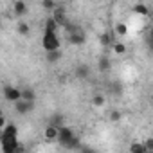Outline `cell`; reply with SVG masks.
<instances>
[{"instance_id":"1","label":"cell","mask_w":153,"mask_h":153,"mask_svg":"<svg viewBox=\"0 0 153 153\" xmlns=\"http://www.w3.org/2000/svg\"><path fill=\"white\" fill-rule=\"evenodd\" d=\"M42 45H43V49H45V51H56V49H59L58 31L45 29V31H43V38H42Z\"/></svg>"},{"instance_id":"2","label":"cell","mask_w":153,"mask_h":153,"mask_svg":"<svg viewBox=\"0 0 153 153\" xmlns=\"http://www.w3.org/2000/svg\"><path fill=\"white\" fill-rule=\"evenodd\" d=\"M76 137V133H74V130L70 128V126H67V124H63L61 128H59V135H58V142L65 148L72 139Z\"/></svg>"},{"instance_id":"3","label":"cell","mask_w":153,"mask_h":153,"mask_svg":"<svg viewBox=\"0 0 153 153\" xmlns=\"http://www.w3.org/2000/svg\"><path fill=\"white\" fill-rule=\"evenodd\" d=\"M4 97L6 101H11V103H16L22 99V90L16 88V87H11V85H6L4 87Z\"/></svg>"},{"instance_id":"4","label":"cell","mask_w":153,"mask_h":153,"mask_svg":"<svg viewBox=\"0 0 153 153\" xmlns=\"http://www.w3.org/2000/svg\"><path fill=\"white\" fill-rule=\"evenodd\" d=\"M33 108H34V101L20 99V101H16V103H15V110H16V114H20V115H25V114L33 112Z\"/></svg>"},{"instance_id":"5","label":"cell","mask_w":153,"mask_h":153,"mask_svg":"<svg viewBox=\"0 0 153 153\" xmlns=\"http://www.w3.org/2000/svg\"><path fill=\"white\" fill-rule=\"evenodd\" d=\"M52 18L58 22L59 27H65V25H67V13H65L63 7H56V9L52 11Z\"/></svg>"},{"instance_id":"6","label":"cell","mask_w":153,"mask_h":153,"mask_svg":"<svg viewBox=\"0 0 153 153\" xmlns=\"http://www.w3.org/2000/svg\"><path fill=\"white\" fill-rule=\"evenodd\" d=\"M58 135H59V128L54 126V124H47L45 126V131H43V137L47 140H58Z\"/></svg>"},{"instance_id":"7","label":"cell","mask_w":153,"mask_h":153,"mask_svg":"<svg viewBox=\"0 0 153 153\" xmlns=\"http://www.w3.org/2000/svg\"><path fill=\"white\" fill-rule=\"evenodd\" d=\"M13 9H15V15H18V16L27 15V4L24 2V0H16L15 6H13Z\"/></svg>"},{"instance_id":"8","label":"cell","mask_w":153,"mask_h":153,"mask_svg":"<svg viewBox=\"0 0 153 153\" xmlns=\"http://www.w3.org/2000/svg\"><path fill=\"white\" fill-rule=\"evenodd\" d=\"M76 76H78L79 79H87L90 76V68L87 65H78V67H76Z\"/></svg>"},{"instance_id":"9","label":"cell","mask_w":153,"mask_h":153,"mask_svg":"<svg viewBox=\"0 0 153 153\" xmlns=\"http://www.w3.org/2000/svg\"><path fill=\"white\" fill-rule=\"evenodd\" d=\"M99 42H101V45H103V47H110V45L115 42V38H112V34H110V33H103V34L99 36Z\"/></svg>"},{"instance_id":"10","label":"cell","mask_w":153,"mask_h":153,"mask_svg":"<svg viewBox=\"0 0 153 153\" xmlns=\"http://www.w3.org/2000/svg\"><path fill=\"white\" fill-rule=\"evenodd\" d=\"M59 59H61L59 49H56V51H47V61H49V63H56V61H59Z\"/></svg>"},{"instance_id":"11","label":"cell","mask_w":153,"mask_h":153,"mask_svg":"<svg viewBox=\"0 0 153 153\" xmlns=\"http://www.w3.org/2000/svg\"><path fill=\"white\" fill-rule=\"evenodd\" d=\"M16 31H18V34H20V36H29L31 27H29V24H25V22H18Z\"/></svg>"},{"instance_id":"12","label":"cell","mask_w":153,"mask_h":153,"mask_svg":"<svg viewBox=\"0 0 153 153\" xmlns=\"http://www.w3.org/2000/svg\"><path fill=\"white\" fill-rule=\"evenodd\" d=\"M97 65H99V70H103V72L110 70V67H112V63H110L108 56H101V58H99V61H97Z\"/></svg>"},{"instance_id":"13","label":"cell","mask_w":153,"mask_h":153,"mask_svg":"<svg viewBox=\"0 0 153 153\" xmlns=\"http://www.w3.org/2000/svg\"><path fill=\"white\" fill-rule=\"evenodd\" d=\"M130 151H131V153H148L144 142H133V144L130 146Z\"/></svg>"},{"instance_id":"14","label":"cell","mask_w":153,"mask_h":153,"mask_svg":"<svg viewBox=\"0 0 153 153\" xmlns=\"http://www.w3.org/2000/svg\"><path fill=\"white\" fill-rule=\"evenodd\" d=\"M112 49H114V52H115L117 56H123V54L126 52V45L121 43V42H114V43H112Z\"/></svg>"},{"instance_id":"15","label":"cell","mask_w":153,"mask_h":153,"mask_svg":"<svg viewBox=\"0 0 153 153\" xmlns=\"http://www.w3.org/2000/svg\"><path fill=\"white\" fill-rule=\"evenodd\" d=\"M49 124H54V126H58V128H61V126L65 124V121H63V115H61V114H54V115L51 117V121H49Z\"/></svg>"},{"instance_id":"16","label":"cell","mask_w":153,"mask_h":153,"mask_svg":"<svg viewBox=\"0 0 153 153\" xmlns=\"http://www.w3.org/2000/svg\"><path fill=\"white\" fill-rule=\"evenodd\" d=\"M133 13H135V15H140V16H146V15L149 13V9H148V6H144V4H137V6H133Z\"/></svg>"},{"instance_id":"17","label":"cell","mask_w":153,"mask_h":153,"mask_svg":"<svg viewBox=\"0 0 153 153\" xmlns=\"http://www.w3.org/2000/svg\"><path fill=\"white\" fill-rule=\"evenodd\" d=\"M22 99H25V101H34V99H36V92H34L33 88H25V90H22Z\"/></svg>"},{"instance_id":"18","label":"cell","mask_w":153,"mask_h":153,"mask_svg":"<svg viewBox=\"0 0 153 153\" xmlns=\"http://www.w3.org/2000/svg\"><path fill=\"white\" fill-rule=\"evenodd\" d=\"M105 103H106V99H105V96H101V94H96V96L92 97V105H94L96 108L105 106Z\"/></svg>"},{"instance_id":"19","label":"cell","mask_w":153,"mask_h":153,"mask_svg":"<svg viewBox=\"0 0 153 153\" xmlns=\"http://www.w3.org/2000/svg\"><path fill=\"white\" fill-rule=\"evenodd\" d=\"M115 33H117L119 36H126V34H128V25H126V24H123V22L115 24Z\"/></svg>"},{"instance_id":"20","label":"cell","mask_w":153,"mask_h":153,"mask_svg":"<svg viewBox=\"0 0 153 153\" xmlns=\"http://www.w3.org/2000/svg\"><path fill=\"white\" fill-rule=\"evenodd\" d=\"M42 7L47 11H54L56 9V2L54 0H42Z\"/></svg>"},{"instance_id":"21","label":"cell","mask_w":153,"mask_h":153,"mask_svg":"<svg viewBox=\"0 0 153 153\" xmlns=\"http://www.w3.org/2000/svg\"><path fill=\"white\" fill-rule=\"evenodd\" d=\"M58 22L51 16V18H47V22H45V29H51V31H58Z\"/></svg>"},{"instance_id":"22","label":"cell","mask_w":153,"mask_h":153,"mask_svg":"<svg viewBox=\"0 0 153 153\" xmlns=\"http://www.w3.org/2000/svg\"><path fill=\"white\" fill-rule=\"evenodd\" d=\"M142 142H144V146H146L148 151H153V139H144Z\"/></svg>"},{"instance_id":"23","label":"cell","mask_w":153,"mask_h":153,"mask_svg":"<svg viewBox=\"0 0 153 153\" xmlns=\"http://www.w3.org/2000/svg\"><path fill=\"white\" fill-rule=\"evenodd\" d=\"M119 119H121V112H117V110L110 112V121H119Z\"/></svg>"},{"instance_id":"24","label":"cell","mask_w":153,"mask_h":153,"mask_svg":"<svg viewBox=\"0 0 153 153\" xmlns=\"http://www.w3.org/2000/svg\"><path fill=\"white\" fill-rule=\"evenodd\" d=\"M112 90L117 92V94H121V85L119 83H112Z\"/></svg>"},{"instance_id":"25","label":"cell","mask_w":153,"mask_h":153,"mask_svg":"<svg viewBox=\"0 0 153 153\" xmlns=\"http://www.w3.org/2000/svg\"><path fill=\"white\" fill-rule=\"evenodd\" d=\"M0 126H2V128L6 126V117H4V115H2V117H0Z\"/></svg>"},{"instance_id":"26","label":"cell","mask_w":153,"mask_h":153,"mask_svg":"<svg viewBox=\"0 0 153 153\" xmlns=\"http://www.w3.org/2000/svg\"><path fill=\"white\" fill-rule=\"evenodd\" d=\"M149 47L153 49V38H149Z\"/></svg>"},{"instance_id":"27","label":"cell","mask_w":153,"mask_h":153,"mask_svg":"<svg viewBox=\"0 0 153 153\" xmlns=\"http://www.w3.org/2000/svg\"><path fill=\"white\" fill-rule=\"evenodd\" d=\"M149 38H153V27H151V31H149Z\"/></svg>"},{"instance_id":"28","label":"cell","mask_w":153,"mask_h":153,"mask_svg":"<svg viewBox=\"0 0 153 153\" xmlns=\"http://www.w3.org/2000/svg\"><path fill=\"white\" fill-rule=\"evenodd\" d=\"M108 2H117V0H108Z\"/></svg>"}]
</instances>
